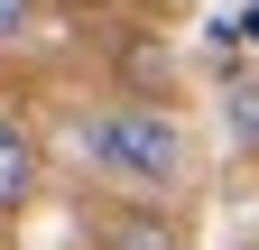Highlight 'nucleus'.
<instances>
[{
  "label": "nucleus",
  "instance_id": "nucleus-1",
  "mask_svg": "<svg viewBox=\"0 0 259 250\" xmlns=\"http://www.w3.org/2000/svg\"><path fill=\"white\" fill-rule=\"evenodd\" d=\"M83 158L120 185H176L185 176V130L148 102H111L102 120H83Z\"/></svg>",
  "mask_w": 259,
  "mask_h": 250
},
{
  "label": "nucleus",
  "instance_id": "nucleus-2",
  "mask_svg": "<svg viewBox=\"0 0 259 250\" xmlns=\"http://www.w3.org/2000/svg\"><path fill=\"white\" fill-rule=\"evenodd\" d=\"M37 176H47V167H37V139L0 111V213H19L28 195H37Z\"/></svg>",
  "mask_w": 259,
  "mask_h": 250
},
{
  "label": "nucleus",
  "instance_id": "nucleus-3",
  "mask_svg": "<svg viewBox=\"0 0 259 250\" xmlns=\"http://www.w3.org/2000/svg\"><path fill=\"white\" fill-rule=\"evenodd\" d=\"M102 250H185L167 213H111L102 223Z\"/></svg>",
  "mask_w": 259,
  "mask_h": 250
},
{
  "label": "nucleus",
  "instance_id": "nucleus-4",
  "mask_svg": "<svg viewBox=\"0 0 259 250\" xmlns=\"http://www.w3.org/2000/svg\"><path fill=\"white\" fill-rule=\"evenodd\" d=\"M222 111H232V139L259 158V74H250V84H232V102H222Z\"/></svg>",
  "mask_w": 259,
  "mask_h": 250
},
{
  "label": "nucleus",
  "instance_id": "nucleus-5",
  "mask_svg": "<svg viewBox=\"0 0 259 250\" xmlns=\"http://www.w3.org/2000/svg\"><path fill=\"white\" fill-rule=\"evenodd\" d=\"M28 28H37V0H0V47H19Z\"/></svg>",
  "mask_w": 259,
  "mask_h": 250
}]
</instances>
